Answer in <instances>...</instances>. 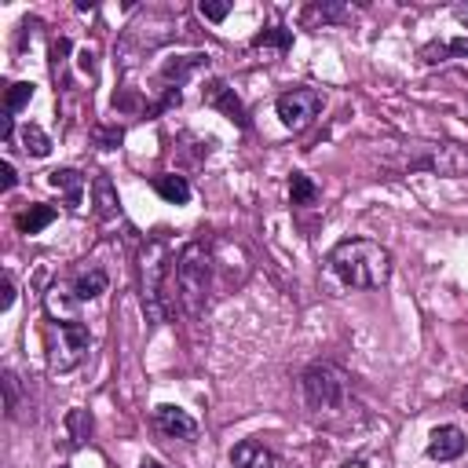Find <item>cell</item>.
<instances>
[{
  "instance_id": "obj_7",
  "label": "cell",
  "mask_w": 468,
  "mask_h": 468,
  "mask_svg": "<svg viewBox=\"0 0 468 468\" xmlns=\"http://www.w3.org/2000/svg\"><path fill=\"white\" fill-rule=\"evenodd\" d=\"M165 256H168L165 241H150V245L143 249V307L150 311V318H154V322H161V318H165V311L157 307V300L165 296L161 289H165V274H168Z\"/></svg>"
},
{
  "instance_id": "obj_2",
  "label": "cell",
  "mask_w": 468,
  "mask_h": 468,
  "mask_svg": "<svg viewBox=\"0 0 468 468\" xmlns=\"http://www.w3.org/2000/svg\"><path fill=\"white\" fill-rule=\"evenodd\" d=\"M325 271L344 289H380L391 278V252L373 238H344L329 249Z\"/></svg>"
},
{
  "instance_id": "obj_1",
  "label": "cell",
  "mask_w": 468,
  "mask_h": 468,
  "mask_svg": "<svg viewBox=\"0 0 468 468\" xmlns=\"http://www.w3.org/2000/svg\"><path fill=\"white\" fill-rule=\"evenodd\" d=\"M216 274H223V285H241L245 278L234 274L230 263L219 260V241H186L172 263V282H176V300L186 307V314H205V307L212 303Z\"/></svg>"
},
{
  "instance_id": "obj_26",
  "label": "cell",
  "mask_w": 468,
  "mask_h": 468,
  "mask_svg": "<svg viewBox=\"0 0 468 468\" xmlns=\"http://www.w3.org/2000/svg\"><path fill=\"white\" fill-rule=\"evenodd\" d=\"M197 11H201V18H208V22H223V18L230 15V4H208V0H201Z\"/></svg>"
},
{
  "instance_id": "obj_32",
  "label": "cell",
  "mask_w": 468,
  "mask_h": 468,
  "mask_svg": "<svg viewBox=\"0 0 468 468\" xmlns=\"http://www.w3.org/2000/svg\"><path fill=\"white\" fill-rule=\"evenodd\" d=\"M461 406H464V410H468V388H464V391H461Z\"/></svg>"
},
{
  "instance_id": "obj_24",
  "label": "cell",
  "mask_w": 468,
  "mask_h": 468,
  "mask_svg": "<svg viewBox=\"0 0 468 468\" xmlns=\"http://www.w3.org/2000/svg\"><path fill=\"white\" fill-rule=\"evenodd\" d=\"M4 406H7V417L11 420L22 417V391H18V377L11 369H4Z\"/></svg>"
},
{
  "instance_id": "obj_8",
  "label": "cell",
  "mask_w": 468,
  "mask_h": 468,
  "mask_svg": "<svg viewBox=\"0 0 468 468\" xmlns=\"http://www.w3.org/2000/svg\"><path fill=\"white\" fill-rule=\"evenodd\" d=\"M201 102L205 106H212V110H219L230 124H238V128H249V110H245V102L234 95V88L227 84V80H205V88H201Z\"/></svg>"
},
{
  "instance_id": "obj_23",
  "label": "cell",
  "mask_w": 468,
  "mask_h": 468,
  "mask_svg": "<svg viewBox=\"0 0 468 468\" xmlns=\"http://www.w3.org/2000/svg\"><path fill=\"white\" fill-rule=\"evenodd\" d=\"M66 428H69V442H73V446H84L88 435H91V413L80 410V406H73V410L66 413Z\"/></svg>"
},
{
  "instance_id": "obj_27",
  "label": "cell",
  "mask_w": 468,
  "mask_h": 468,
  "mask_svg": "<svg viewBox=\"0 0 468 468\" xmlns=\"http://www.w3.org/2000/svg\"><path fill=\"white\" fill-rule=\"evenodd\" d=\"M0 168H4V183H0V190H4V194H7V190H11V186H15V183H18V172H15V165H11V161H4V165H0Z\"/></svg>"
},
{
  "instance_id": "obj_22",
  "label": "cell",
  "mask_w": 468,
  "mask_h": 468,
  "mask_svg": "<svg viewBox=\"0 0 468 468\" xmlns=\"http://www.w3.org/2000/svg\"><path fill=\"white\" fill-rule=\"evenodd\" d=\"M33 91H37V84H33V80H15V84H7V91H4V113H7V117H15L22 106H29Z\"/></svg>"
},
{
  "instance_id": "obj_17",
  "label": "cell",
  "mask_w": 468,
  "mask_h": 468,
  "mask_svg": "<svg viewBox=\"0 0 468 468\" xmlns=\"http://www.w3.org/2000/svg\"><path fill=\"white\" fill-rule=\"evenodd\" d=\"M201 62H208V55H179L176 62H165V69H161V80H165V88H179Z\"/></svg>"
},
{
  "instance_id": "obj_9",
  "label": "cell",
  "mask_w": 468,
  "mask_h": 468,
  "mask_svg": "<svg viewBox=\"0 0 468 468\" xmlns=\"http://www.w3.org/2000/svg\"><path fill=\"white\" fill-rule=\"evenodd\" d=\"M106 285H110V274H106L99 263H88V267H80V271L69 274V282L62 285V292H66L73 303H88V300L102 296Z\"/></svg>"
},
{
  "instance_id": "obj_29",
  "label": "cell",
  "mask_w": 468,
  "mask_h": 468,
  "mask_svg": "<svg viewBox=\"0 0 468 468\" xmlns=\"http://www.w3.org/2000/svg\"><path fill=\"white\" fill-rule=\"evenodd\" d=\"M80 69H84V73L95 69V66H91V51H80Z\"/></svg>"
},
{
  "instance_id": "obj_4",
  "label": "cell",
  "mask_w": 468,
  "mask_h": 468,
  "mask_svg": "<svg viewBox=\"0 0 468 468\" xmlns=\"http://www.w3.org/2000/svg\"><path fill=\"white\" fill-rule=\"evenodd\" d=\"M300 399L314 417H333L351 399V377L336 362H311L300 373Z\"/></svg>"
},
{
  "instance_id": "obj_12",
  "label": "cell",
  "mask_w": 468,
  "mask_h": 468,
  "mask_svg": "<svg viewBox=\"0 0 468 468\" xmlns=\"http://www.w3.org/2000/svg\"><path fill=\"white\" fill-rule=\"evenodd\" d=\"M468 439L457 424H439L431 435H428V457L431 461H457L464 453Z\"/></svg>"
},
{
  "instance_id": "obj_28",
  "label": "cell",
  "mask_w": 468,
  "mask_h": 468,
  "mask_svg": "<svg viewBox=\"0 0 468 468\" xmlns=\"http://www.w3.org/2000/svg\"><path fill=\"white\" fill-rule=\"evenodd\" d=\"M11 303H15V282L4 278V300H0V311H11Z\"/></svg>"
},
{
  "instance_id": "obj_21",
  "label": "cell",
  "mask_w": 468,
  "mask_h": 468,
  "mask_svg": "<svg viewBox=\"0 0 468 468\" xmlns=\"http://www.w3.org/2000/svg\"><path fill=\"white\" fill-rule=\"evenodd\" d=\"M289 201L292 205H314L318 201V183L307 172H292L289 176Z\"/></svg>"
},
{
  "instance_id": "obj_11",
  "label": "cell",
  "mask_w": 468,
  "mask_h": 468,
  "mask_svg": "<svg viewBox=\"0 0 468 468\" xmlns=\"http://www.w3.org/2000/svg\"><path fill=\"white\" fill-rule=\"evenodd\" d=\"M230 468H282V457L260 439H241L230 450Z\"/></svg>"
},
{
  "instance_id": "obj_10",
  "label": "cell",
  "mask_w": 468,
  "mask_h": 468,
  "mask_svg": "<svg viewBox=\"0 0 468 468\" xmlns=\"http://www.w3.org/2000/svg\"><path fill=\"white\" fill-rule=\"evenodd\" d=\"M154 424H157V431L168 435V439H183V442H194V439H197V420H194L186 410L172 406V402H161V406L154 410Z\"/></svg>"
},
{
  "instance_id": "obj_30",
  "label": "cell",
  "mask_w": 468,
  "mask_h": 468,
  "mask_svg": "<svg viewBox=\"0 0 468 468\" xmlns=\"http://www.w3.org/2000/svg\"><path fill=\"white\" fill-rule=\"evenodd\" d=\"M340 468H369V464H366V461H362V457H351V461H344V464H340Z\"/></svg>"
},
{
  "instance_id": "obj_16",
  "label": "cell",
  "mask_w": 468,
  "mask_h": 468,
  "mask_svg": "<svg viewBox=\"0 0 468 468\" xmlns=\"http://www.w3.org/2000/svg\"><path fill=\"white\" fill-rule=\"evenodd\" d=\"M420 58H424L428 66L446 62V58H468V37H453V40H435V44H424V48H420Z\"/></svg>"
},
{
  "instance_id": "obj_19",
  "label": "cell",
  "mask_w": 468,
  "mask_h": 468,
  "mask_svg": "<svg viewBox=\"0 0 468 468\" xmlns=\"http://www.w3.org/2000/svg\"><path fill=\"white\" fill-rule=\"evenodd\" d=\"M48 183H51L55 190H62V194L69 197V205H77V201H80L84 176H80L77 168H55V172H48Z\"/></svg>"
},
{
  "instance_id": "obj_25",
  "label": "cell",
  "mask_w": 468,
  "mask_h": 468,
  "mask_svg": "<svg viewBox=\"0 0 468 468\" xmlns=\"http://www.w3.org/2000/svg\"><path fill=\"white\" fill-rule=\"evenodd\" d=\"M344 15H347L344 4H314V7L303 11V22H314V18H322V22H336V18H344Z\"/></svg>"
},
{
  "instance_id": "obj_5",
  "label": "cell",
  "mask_w": 468,
  "mask_h": 468,
  "mask_svg": "<svg viewBox=\"0 0 468 468\" xmlns=\"http://www.w3.org/2000/svg\"><path fill=\"white\" fill-rule=\"evenodd\" d=\"M91 333L80 318H55L48 325V369L51 373H69L88 358Z\"/></svg>"
},
{
  "instance_id": "obj_18",
  "label": "cell",
  "mask_w": 468,
  "mask_h": 468,
  "mask_svg": "<svg viewBox=\"0 0 468 468\" xmlns=\"http://www.w3.org/2000/svg\"><path fill=\"white\" fill-rule=\"evenodd\" d=\"M18 143L29 157H48L51 154V135L40 128V124H22L18 128Z\"/></svg>"
},
{
  "instance_id": "obj_6",
  "label": "cell",
  "mask_w": 468,
  "mask_h": 468,
  "mask_svg": "<svg viewBox=\"0 0 468 468\" xmlns=\"http://www.w3.org/2000/svg\"><path fill=\"white\" fill-rule=\"evenodd\" d=\"M322 110V91L314 88H289L274 99V113L289 132H303Z\"/></svg>"
},
{
  "instance_id": "obj_20",
  "label": "cell",
  "mask_w": 468,
  "mask_h": 468,
  "mask_svg": "<svg viewBox=\"0 0 468 468\" xmlns=\"http://www.w3.org/2000/svg\"><path fill=\"white\" fill-rule=\"evenodd\" d=\"M252 48L260 51V48H274L278 55H285L289 48H292V29H285V26H267V29H260L256 37H252Z\"/></svg>"
},
{
  "instance_id": "obj_13",
  "label": "cell",
  "mask_w": 468,
  "mask_h": 468,
  "mask_svg": "<svg viewBox=\"0 0 468 468\" xmlns=\"http://www.w3.org/2000/svg\"><path fill=\"white\" fill-rule=\"evenodd\" d=\"M55 216H58V208H51L44 201H33L22 212H15V227H18V234H40L48 223H55Z\"/></svg>"
},
{
  "instance_id": "obj_3",
  "label": "cell",
  "mask_w": 468,
  "mask_h": 468,
  "mask_svg": "<svg viewBox=\"0 0 468 468\" xmlns=\"http://www.w3.org/2000/svg\"><path fill=\"white\" fill-rule=\"evenodd\" d=\"M380 165H388L391 172H431V176L461 179L468 176V146L446 139H402L384 150Z\"/></svg>"
},
{
  "instance_id": "obj_14",
  "label": "cell",
  "mask_w": 468,
  "mask_h": 468,
  "mask_svg": "<svg viewBox=\"0 0 468 468\" xmlns=\"http://www.w3.org/2000/svg\"><path fill=\"white\" fill-rule=\"evenodd\" d=\"M150 186L168 201V205H186L190 201V183L186 176H176V172H161L150 179Z\"/></svg>"
},
{
  "instance_id": "obj_31",
  "label": "cell",
  "mask_w": 468,
  "mask_h": 468,
  "mask_svg": "<svg viewBox=\"0 0 468 468\" xmlns=\"http://www.w3.org/2000/svg\"><path fill=\"white\" fill-rule=\"evenodd\" d=\"M139 468H161V464H157V461H154V457H146V461H143V464H139Z\"/></svg>"
},
{
  "instance_id": "obj_15",
  "label": "cell",
  "mask_w": 468,
  "mask_h": 468,
  "mask_svg": "<svg viewBox=\"0 0 468 468\" xmlns=\"http://www.w3.org/2000/svg\"><path fill=\"white\" fill-rule=\"evenodd\" d=\"M91 201H95V216H99V219L117 216L121 201H117V186H113L110 176H95V183H91Z\"/></svg>"
}]
</instances>
